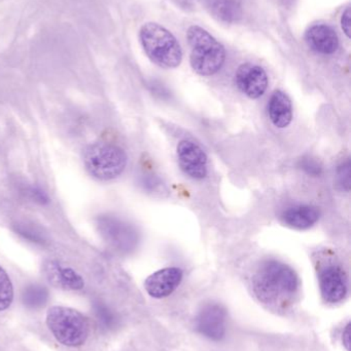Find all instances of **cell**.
<instances>
[{
	"instance_id": "cell-9",
	"label": "cell",
	"mask_w": 351,
	"mask_h": 351,
	"mask_svg": "<svg viewBox=\"0 0 351 351\" xmlns=\"http://www.w3.org/2000/svg\"><path fill=\"white\" fill-rule=\"evenodd\" d=\"M319 287L326 302L337 304L348 295V278L343 269L335 264H329L319 271Z\"/></svg>"
},
{
	"instance_id": "cell-22",
	"label": "cell",
	"mask_w": 351,
	"mask_h": 351,
	"mask_svg": "<svg viewBox=\"0 0 351 351\" xmlns=\"http://www.w3.org/2000/svg\"><path fill=\"white\" fill-rule=\"evenodd\" d=\"M350 8H348L344 10L341 16V27L346 36L350 37Z\"/></svg>"
},
{
	"instance_id": "cell-23",
	"label": "cell",
	"mask_w": 351,
	"mask_h": 351,
	"mask_svg": "<svg viewBox=\"0 0 351 351\" xmlns=\"http://www.w3.org/2000/svg\"><path fill=\"white\" fill-rule=\"evenodd\" d=\"M350 324H348L346 329L343 330V333H342V343L348 351L350 350Z\"/></svg>"
},
{
	"instance_id": "cell-20",
	"label": "cell",
	"mask_w": 351,
	"mask_h": 351,
	"mask_svg": "<svg viewBox=\"0 0 351 351\" xmlns=\"http://www.w3.org/2000/svg\"><path fill=\"white\" fill-rule=\"evenodd\" d=\"M19 231H20V234L24 235L26 239L35 241V243H41V241H43V237H41V233L37 232V231L34 230L33 228H28V227L25 226V225L21 226Z\"/></svg>"
},
{
	"instance_id": "cell-18",
	"label": "cell",
	"mask_w": 351,
	"mask_h": 351,
	"mask_svg": "<svg viewBox=\"0 0 351 351\" xmlns=\"http://www.w3.org/2000/svg\"><path fill=\"white\" fill-rule=\"evenodd\" d=\"M14 287L5 270L0 266V311H6L14 302Z\"/></svg>"
},
{
	"instance_id": "cell-16",
	"label": "cell",
	"mask_w": 351,
	"mask_h": 351,
	"mask_svg": "<svg viewBox=\"0 0 351 351\" xmlns=\"http://www.w3.org/2000/svg\"><path fill=\"white\" fill-rule=\"evenodd\" d=\"M214 16L227 23L237 22L241 18V6L236 0H216L212 4Z\"/></svg>"
},
{
	"instance_id": "cell-11",
	"label": "cell",
	"mask_w": 351,
	"mask_h": 351,
	"mask_svg": "<svg viewBox=\"0 0 351 351\" xmlns=\"http://www.w3.org/2000/svg\"><path fill=\"white\" fill-rule=\"evenodd\" d=\"M183 278V272L181 268H164L150 274L146 278L144 289L152 298H165L170 296L179 288Z\"/></svg>"
},
{
	"instance_id": "cell-13",
	"label": "cell",
	"mask_w": 351,
	"mask_h": 351,
	"mask_svg": "<svg viewBox=\"0 0 351 351\" xmlns=\"http://www.w3.org/2000/svg\"><path fill=\"white\" fill-rule=\"evenodd\" d=\"M45 276L53 286L64 290L80 291L84 287V278L70 267H65L55 261L45 265Z\"/></svg>"
},
{
	"instance_id": "cell-4",
	"label": "cell",
	"mask_w": 351,
	"mask_h": 351,
	"mask_svg": "<svg viewBox=\"0 0 351 351\" xmlns=\"http://www.w3.org/2000/svg\"><path fill=\"white\" fill-rule=\"evenodd\" d=\"M45 323L54 338L66 348H80L88 340L90 332L88 319L76 309L51 307L47 311Z\"/></svg>"
},
{
	"instance_id": "cell-12",
	"label": "cell",
	"mask_w": 351,
	"mask_h": 351,
	"mask_svg": "<svg viewBox=\"0 0 351 351\" xmlns=\"http://www.w3.org/2000/svg\"><path fill=\"white\" fill-rule=\"evenodd\" d=\"M307 45L315 53L331 55L339 47V37L333 27L325 23L313 25L305 33Z\"/></svg>"
},
{
	"instance_id": "cell-1",
	"label": "cell",
	"mask_w": 351,
	"mask_h": 351,
	"mask_svg": "<svg viewBox=\"0 0 351 351\" xmlns=\"http://www.w3.org/2000/svg\"><path fill=\"white\" fill-rule=\"evenodd\" d=\"M253 290L262 304L274 311H284L294 303L298 293V276L286 264L267 261L253 276Z\"/></svg>"
},
{
	"instance_id": "cell-2",
	"label": "cell",
	"mask_w": 351,
	"mask_h": 351,
	"mask_svg": "<svg viewBox=\"0 0 351 351\" xmlns=\"http://www.w3.org/2000/svg\"><path fill=\"white\" fill-rule=\"evenodd\" d=\"M187 38L191 47L190 63L194 71L201 76L218 73L226 61L224 45L197 25L188 29Z\"/></svg>"
},
{
	"instance_id": "cell-7",
	"label": "cell",
	"mask_w": 351,
	"mask_h": 351,
	"mask_svg": "<svg viewBox=\"0 0 351 351\" xmlns=\"http://www.w3.org/2000/svg\"><path fill=\"white\" fill-rule=\"evenodd\" d=\"M227 313L220 304L205 305L196 317V329L212 341H220L226 335Z\"/></svg>"
},
{
	"instance_id": "cell-8",
	"label": "cell",
	"mask_w": 351,
	"mask_h": 351,
	"mask_svg": "<svg viewBox=\"0 0 351 351\" xmlns=\"http://www.w3.org/2000/svg\"><path fill=\"white\" fill-rule=\"evenodd\" d=\"M177 158L181 170L192 179L201 180L207 176L208 158L195 142L183 140L177 145Z\"/></svg>"
},
{
	"instance_id": "cell-3",
	"label": "cell",
	"mask_w": 351,
	"mask_h": 351,
	"mask_svg": "<svg viewBox=\"0 0 351 351\" xmlns=\"http://www.w3.org/2000/svg\"><path fill=\"white\" fill-rule=\"evenodd\" d=\"M140 43L146 56L165 69L179 67L183 61V49L177 37L157 23H146L139 31Z\"/></svg>"
},
{
	"instance_id": "cell-10",
	"label": "cell",
	"mask_w": 351,
	"mask_h": 351,
	"mask_svg": "<svg viewBox=\"0 0 351 351\" xmlns=\"http://www.w3.org/2000/svg\"><path fill=\"white\" fill-rule=\"evenodd\" d=\"M236 84L239 90L251 99H258L265 94L268 76L261 66L242 64L236 72Z\"/></svg>"
},
{
	"instance_id": "cell-19",
	"label": "cell",
	"mask_w": 351,
	"mask_h": 351,
	"mask_svg": "<svg viewBox=\"0 0 351 351\" xmlns=\"http://www.w3.org/2000/svg\"><path fill=\"white\" fill-rule=\"evenodd\" d=\"M94 307L97 319L103 327L106 328V329H111V328L115 327L117 319H115V315L111 313V309L106 305L99 302L95 304Z\"/></svg>"
},
{
	"instance_id": "cell-6",
	"label": "cell",
	"mask_w": 351,
	"mask_h": 351,
	"mask_svg": "<svg viewBox=\"0 0 351 351\" xmlns=\"http://www.w3.org/2000/svg\"><path fill=\"white\" fill-rule=\"evenodd\" d=\"M97 225L103 239L117 251L126 253L135 249L138 234L131 225L111 216L100 217Z\"/></svg>"
},
{
	"instance_id": "cell-21",
	"label": "cell",
	"mask_w": 351,
	"mask_h": 351,
	"mask_svg": "<svg viewBox=\"0 0 351 351\" xmlns=\"http://www.w3.org/2000/svg\"><path fill=\"white\" fill-rule=\"evenodd\" d=\"M29 193H30L31 197L35 202H39V204H47V202H49V197H47V194L43 190L38 189V188H31L29 190Z\"/></svg>"
},
{
	"instance_id": "cell-17",
	"label": "cell",
	"mask_w": 351,
	"mask_h": 351,
	"mask_svg": "<svg viewBox=\"0 0 351 351\" xmlns=\"http://www.w3.org/2000/svg\"><path fill=\"white\" fill-rule=\"evenodd\" d=\"M47 297H49V293L47 289L39 285H31L27 287L23 293V301L25 305L31 308L43 306L47 302Z\"/></svg>"
},
{
	"instance_id": "cell-14",
	"label": "cell",
	"mask_w": 351,
	"mask_h": 351,
	"mask_svg": "<svg viewBox=\"0 0 351 351\" xmlns=\"http://www.w3.org/2000/svg\"><path fill=\"white\" fill-rule=\"evenodd\" d=\"M270 121L278 129L288 127L293 119L292 101L282 90H275L272 94L268 104Z\"/></svg>"
},
{
	"instance_id": "cell-15",
	"label": "cell",
	"mask_w": 351,
	"mask_h": 351,
	"mask_svg": "<svg viewBox=\"0 0 351 351\" xmlns=\"http://www.w3.org/2000/svg\"><path fill=\"white\" fill-rule=\"evenodd\" d=\"M319 217L321 213L315 206H295L284 210L282 220L286 226L304 230L313 227L319 220Z\"/></svg>"
},
{
	"instance_id": "cell-5",
	"label": "cell",
	"mask_w": 351,
	"mask_h": 351,
	"mask_svg": "<svg viewBox=\"0 0 351 351\" xmlns=\"http://www.w3.org/2000/svg\"><path fill=\"white\" fill-rule=\"evenodd\" d=\"M127 154L122 148L109 143H95L84 152V164L93 177L109 181L122 175L127 167Z\"/></svg>"
}]
</instances>
